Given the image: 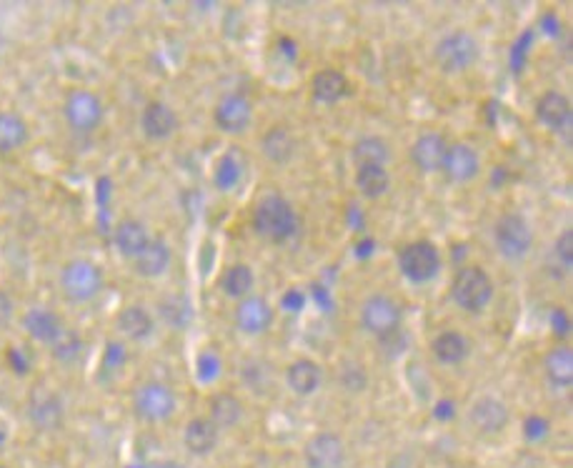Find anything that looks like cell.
<instances>
[{
	"label": "cell",
	"mask_w": 573,
	"mask_h": 468,
	"mask_svg": "<svg viewBox=\"0 0 573 468\" xmlns=\"http://www.w3.org/2000/svg\"><path fill=\"white\" fill-rule=\"evenodd\" d=\"M536 118L548 131H563L571 123V103L561 91H546L536 101Z\"/></svg>",
	"instance_id": "22"
},
{
	"label": "cell",
	"mask_w": 573,
	"mask_h": 468,
	"mask_svg": "<svg viewBox=\"0 0 573 468\" xmlns=\"http://www.w3.org/2000/svg\"><path fill=\"white\" fill-rule=\"evenodd\" d=\"M356 166H386L391 161V146L381 136H363L353 146Z\"/></svg>",
	"instance_id": "34"
},
{
	"label": "cell",
	"mask_w": 573,
	"mask_h": 468,
	"mask_svg": "<svg viewBox=\"0 0 573 468\" xmlns=\"http://www.w3.org/2000/svg\"><path fill=\"white\" fill-rule=\"evenodd\" d=\"M338 381H341V386L346 388L348 393H361L363 388H366L368 378L361 363L346 361L341 368H338Z\"/></svg>",
	"instance_id": "37"
},
{
	"label": "cell",
	"mask_w": 573,
	"mask_h": 468,
	"mask_svg": "<svg viewBox=\"0 0 573 468\" xmlns=\"http://www.w3.org/2000/svg\"><path fill=\"white\" fill-rule=\"evenodd\" d=\"M546 431H548V423L543 421V418L531 416L526 421V438L528 441H541V438L546 436Z\"/></svg>",
	"instance_id": "41"
},
{
	"label": "cell",
	"mask_w": 573,
	"mask_h": 468,
	"mask_svg": "<svg viewBox=\"0 0 573 468\" xmlns=\"http://www.w3.org/2000/svg\"><path fill=\"white\" fill-rule=\"evenodd\" d=\"M303 306H306V296L301 291H296V288L286 291V296H283V308L286 311H301Z\"/></svg>",
	"instance_id": "42"
},
{
	"label": "cell",
	"mask_w": 573,
	"mask_h": 468,
	"mask_svg": "<svg viewBox=\"0 0 573 468\" xmlns=\"http://www.w3.org/2000/svg\"><path fill=\"white\" fill-rule=\"evenodd\" d=\"M83 348H86V343L76 331H63L61 338L51 346V351L58 363H76L83 356Z\"/></svg>",
	"instance_id": "36"
},
{
	"label": "cell",
	"mask_w": 573,
	"mask_h": 468,
	"mask_svg": "<svg viewBox=\"0 0 573 468\" xmlns=\"http://www.w3.org/2000/svg\"><path fill=\"white\" fill-rule=\"evenodd\" d=\"M556 256L563 266L571 268V261H573V233L571 231H563L561 236H558Z\"/></svg>",
	"instance_id": "39"
},
{
	"label": "cell",
	"mask_w": 573,
	"mask_h": 468,
	"mask_svg": "<svg viewBox=\"0 0 573 468\" xmlns=\"http://www.w3.org/2000/svg\"><path fill=\"white\" fill-rule=\"evenodd\" d=\"M23 328H26V333L33 341L46 343V346H53L61 338V333L66 331L61 316L51 311V308H31V311H26Z\"/></svg>",
	"instance_id": "19"
},
{
	"label": "cell",
	"mask_w": 573,
	"mask_h": 468,
	"mask_svg": "<svg viewBox=\"0 0 573 468\" xmlns=\"http://www.w3.org/2000/svg\"><path fill=\"white\" fill-rule=\"evenodd\" d=\"M3 51H6V36L0 31V58H3Z\"/></svg>",
	"instance_id": "46"
},
{
	"label": "cell",
	"mask_w": 573,
	"mask_h": 468,
	"mask_svg": "<svg viewBox=\"0 0 573 468\" xmlns=\"http://www.w3.org/2000/svg\"><path fill=\"white\" fill-rule=\"evenodd\" d=\"M16 318V301L6 288H0V328H8Z\"/></svg>",
	"instance_id": "38"
},
{
	"label": "cell",
	"mask_w": 573,
	"mask_h": 468,
	"mask_svg": "<svg viewBox=\"0 0 573 468\" xmlns=\"http://www.w3.org/2000/svg\"><path fill=\"white\" fill-rule=\"evenodd\" d=\"M141 131L148 141L163 143L171 141L178 131V116L168 103L151 101L141 113Z\"/></svg>",
	"instance_id": "15"
},
{
	"label": "cell",
	"mask_w": 573,
	"mask_h": 468,
	"mask_svg": "<svg viewBox=\"0 0 573 468\" xmlns=\"http://www.w3.org/2000/svg\"><path fill=\"white\" fill-rule=\"evenodd\" d=\"M433 413H436L438 421H451L453 413H456V406H453L451 401H441V403H436Z\"/></svg>",
	"instance_id": "43"
},
{
	"label": "cell",
	"mask_w": 573,
	"mask_h": 468,
	"mask_svg": "<svg viewBox=\"0 0 573 468\" xmlns=\"http://www.w3.org/2000/svg\"><path fill=\"white\" fill-rule=\"evenodd\" d=\"M508 418H511V411H508L506 403L496 396H483L478 398L476 403L468 411V423L473 426V431L481 433V436H496L503 428L508 426Z\"/></svg>",
	"instance_id": "14"
},
{
	"label": "cell",
	"mask_w": 573,
	"mask_h": 468,
	"mask_svg": "<svg viewBox=\"0 0 573 468\" xmlns=\"http://www.w3.org/2000/svg\"><path fill=\"white\" fill-rule=\"evenodd\" d=\"M221 371V361H218L216 353H203L201 356V366H198V373H201V381H213Z\"/></svg>",
	"instance_id": "40"
},
{
	"label": "cell",
	"mask_w": 573,
	"mask_h": 468,
	"mask_svg": "<svg viewBox=\"0 0 573 468\" xmlns=\"http://www.w3.org/2000/svg\"><path fill=\"white\" fill-rule=\"evenodd\" d=\"M183 446L193 456H208L218 446V428L208 418H193L183 428Z\"/></svg>",
	"instance_id": "28"
},
{
	"label": "cell",
	"mask_w": 573,
	"mask_h": 468,
	"mask_svg": "<svg viewBox=\"0 0 573 468\" xmlns=\"http://www.w3.org/2000/svg\"><path fill=\"white\" fill-rule=\"evenodd\" d=\"M403 321V311L398 306L396 298L386 296V293H373L363 301L361 306V326L366 328L371 336L386 338L391 333H398Z\"/></svg>",
	"instance_id": "9"
},
{
	"label": "cell",
	"mask_w": 573,
	"mask_h": 468,
	"mask_svg": "<svg viewBox=\"0 0 573 468\" xmlns=\"http://www.w3.org/2000/svg\"><path fill=\"white\" fill-rule=\"evenodd\" d=\"M551 321H553V326H556L558 336H563V333H566V313H563V311H553Z\"/></svg>",
	"instance_id": "44"
},
{
	"label": "cell",
	"mask_w": 573,
	"mask_h": 468,
	"mask_svg": "<svg viewBox=\"0 0 573 468\" xmlns=\"http://www.w3.org/2000/svg\"><path fill=\"white\" fill-rule=\"evenodd\" d=\"M158 313L163 321L173 328H186L193 321V306L183 293H168L161 303H158Z\"/></svg>",
	"instance_id": "35"
},
{
	"label": "cell",
	"mask_w": 573,
	"mask_h": 468,
	"mask_svg": "<svg viewBox=\"0 0 573 468\" xmlns=\"http://www.w3.org/2000/svg\"><path fill=\"white\" fill-rule=\"evenodd\" d=\"M356 186L371 201L386 196L391 188V176L386 166H356Z\"/></svg>",
	"instance_id": "33"
},
{
	"label": "cell",
	"mask_w": 573,
	"mask_h": 468,
	"mask_svg": "<svg viewBox=\"0 0 573 468\" xmlns=\"http://www.w3.org/2000/svg\"><path fill=\"white\" fill-rule=\"evenodd\" d=\"M448 141L438 131H426L413 141L411 161L421 173L441 171L443 156H446Z\"/></svg>",
	"instance_id": "18"
},
{
	"label": "cell",
	"mask_w": 573,
	"mask_h": 468,
	"mask_svg": "<svg viewBox=\"0 0 573 468\" xmlns=\"http://www.w3.org/2000/svg\"><path fill=\"white\" fill-rule=\"evenodd\" d=\"M441 253L431 241H413L398 253V268L408 283H431L441 273Z\"/></svg>",
	"instance_id": "7"
},
{
	"label": "cell",
	"mask_w": 573,
	"mask_h": 468,
	"mask_svg": "<svg viewBox=\"0 0 573 468\" xmlns=\"http://www.w3.org/2000/svg\"><path fill=\"white\" fill-rule=\"evenodd\" d=\"M478 56H481V48H478L476 36L471 31H461V28L446 33L433 48V61L448 76L468 71L478 61Z\"/></svg>",
	"instance_id": "4"
},
{
	"label": "cell",
	"mask_w": 573,
	"mask_h": 468,
	"mask_svg": "<svg viewBox=\"0 0 573 468\" xmlns=\"http://www.w3.org/2000/svg\"><path fill=\"white\" fill-rule=\"evenodd\" d=\"M236 326L241 328L248 336H258L266 333L273 326V308L266 298L261 296H248L238 301L236 306Z\"/></svg>",
	"instance_id": "16"
},
{
	"label": "cell",
	"mask_w": 573,
	"mask_h": 468,
	"mask_svg": "<svg viewBox=\"0 0 573 468\" xmlns=\"http://www.w3.org/2000/svg\"><path fill=\"white\" fill-rule=\"evenodd\" d=\"M296 148H298L296 133H293L288 126L268 128L261 138L263 156H266L271 163H278V166L291 163L293 156H296Z\"/></svg>",
	"instance_id": "23"
},
{
	"label": "cell",
	"mask_w": 573,
	"mask_h": 468,
	"mask_svg": "<svg viewBox=\"0 0 573 468\" xmlns=\"http://www.w3.org/2000/svg\"><path fill=\"white\" fill-rule=\"evenodd\" d=\"M151 468H181V466H178L176 461H158V463H153Z\"/></svg>",
	"instance_id": "45"
},
{
	"label": "cell",
	"mask_w": 573,
	"mask_h": 468,
	"mask_svg": "<svg viewBox=\"0 0 573 468\" xmlns=\"http://www.w3.org/2000/svg\"><path fill=\"white\" fill-rule=\"evenodd\" d=\"M346 443L338 433L321 431L311 436L303 446V461L306 468H343L346 466Z\"/></svg>",
	"instance_id": "11"
},
{
	"label": "cell",
	"mask_w": 573,
	"mask_h": 468,
	"mask_svg": "<svg viewBox=\"0 0 573 468\" xmlns=\"http://www.w3.org/2000/svg\"><path fill=\"white\" fill-rule=\"evenodd\" d=\"M178 398L171 386L161 381H146L133 393V411L146 423H163L176 413Z\"/></svg>",
	"instance_id": "8"
},
{
	"label": "cell",
	"mask_w": 573,
	"mask_h": 468,
	"mask_svg": "<svg viewBox=\"0 0 573 468\" xmlns=\"http://www.w3.org/2000/svg\"><path fill=\"white\" fill-rule=\"evenodd\" d=\"M451 298L466 313H481L493 298V281L481 266L458 268L451 281Z\"/></svg>",
	"instance_id": "3"
},
{
	"label": "cell",
	"mask_w": 573,
	"mask_h": 468,
	"mask_svg": "<svg viewBox=\"0 0 573 468\" xmlns=\"http://www.w3.org/2000/svg\"><path fill=\"white\" fill-rule=\"evenodd\" d=\"M173 251L163 238H151L146 248H143L141 256L133 261V268L141 278H158L171 268Z\"/></svg>",
	"instance_id": "24"
},
{
	"label": "cell",
	"mask_w": 573,
	"mask_h": 468,
	"mask_svg": "<svg viewBox=\"0 0 573 468\" xmlns=\"http://www.w3.org/2000/svg\"><path fill=\"white\" fill-rule=\"evenodd\" d=\"M348 93H351V83L336 68H323L313 76L311 96L313 101L323 103V106H336L343 98H348Z\"/></svg>",
	"instance_id": "20"
},
{
	"label": "cell",
	"mask_w": 573,
	"mask_h": 468,
	"mask_svg": "<svg viewBox=\"0 0 573 468\" xmlns=\"http://www.w3.org/2000/svg\"><path fill=\"white\" fill-rule=\"evenodd\" d=\"M431 353L441 366H458L468 358L471 346L461 331H441L431 341Z\"/></svg>",
	"instance_id": "27"
},
{
	"label": "cell",
	"mask_w": 573,
	"mask_h": 468,
	"mask_svg": "<svg viewBox=\"0 0 573 468\" xmlns=\"http://www.w3.org/2000/svg\"><path fill=\"white\" fill-rule=\"evenodd\" d=\"M493 243L503 261L521 263L533 248V228L518 213H503L493 226Z\"/></svg>",
	"instance_id": "5"
},
{
	"label": "cell",
	"mask_w": 573,
	"mask_h": 468,
	"mask_svg": "<svg viewBox=\"0 0 573 468\" xmlns=\"http://www.w3.org/2000/svg\"><path fill=\"white\" fill-rule=\"evenodd\" d=\"M31 141V126L16 111H0V156L23 151Z\"/></svg>",
	"instance_id": "21"
},
{
	"label": "cell",
	"mask_w": 573,
	"mask_h": 468,
	"mask_svg": "<svg viewBox=\"0 0 573 468\" xmlns=\"http://www.w3.org/2000/svg\"><path fill=\"white\" fill-rule=\"evenodd\" d=\"M63 118L76 133H93L101 128L103 118H106V106H103L101 96L91 88H71L63 101Z\"/></svg>",
	"instance_id": "6"
},
{
	"label": "cell",
	"mask_w": 573,
	"mask_h": 468,
	"mask_svg": "<svg viewBox=\"0 0 573 468\" xmlns=\"http://www.w3.org/2000/svg\"><path fill=\"white\" fill-rule=\"evenodd\" d=\"M253 286H256V273L246 263H233L223 271L221 291L233 301H243V298L253 296Z\"/></svg>",
	"instance_id": "30"
},
{
	"label": "cell",
	"mask_w": 573,
	"mask_h": 468,
	"mask_svg": "<svg viewBox=\"0 0 573 468\" xmlns=\"http://www.w3.org/2000/svg\"><path fill=\"white\" fill-rule=\"evenodd\" d=\"M543 371L548 381L558 388H568L573 381V351L568 346H556L543 356Z\"/></svg>",
	"instance_id": "31"
},
{
	"label": "cell",
	"mask_w": 573,
	"mask_h": 468,
	"mask_svg": "<svg viewBox=\"0 0 573 468\" xmlns=\"http://www.w3.org/2000/svg\"><path fill=\"white\" fill-rule=\"evenodd\" d=\"M253 231L261 236L263 241L273 243V246H283V243L293 241L301 231V221L291 203L278 193L263 196L258 201L256 211H253Z\"/></svg>",
	"instance_id": "1"
},
{
	"label": "cell",
	"mask_w": 573,
	"mask_h": 468,
	"mask_svg": "<svg viewBox=\"0 0 573 468\" xmlns=\"http://www.w3.org/2000/svg\"><path fill=\"white\" fill-rule=\"evenodd\" d=\"M151 231L138 218H123L116 228H113V246L128 261H136L143 253V248L151 243Z\"/></svg>",
	"instance_id": "17"
},
{
	"label": "cell",
	"mask_w": 573,
	"mask_h": 468,
	"mask_svg": "<svg viewBox=\"0 0 573 468\" xmlns=\"http://www.w3.org/2000/svg\"><path fill=\"white\" fill-rule=\"evenodd\" d=\"M208 408H211V418H208V421H211L218 431H221V428H236L238 423L243 421V413H246L241 398L228 391L216 393V396L211 398V403H208Z\"/></svg>",
	"instance_id": "29"
},
{
	"label": "cell",
	"mask_w": 573,
	"mask_h": 468,
	"mask_svg": "<svg viewBox=\"0 0 573 468\" xmlns=\"http://www.w3.org/2000/svg\"><path fill=\"white\" fill-rule=\"evenodd\" d=\"M286 383L296 396H311L321 388L323 368L311 358H298L286 368Z\"/></svg>",
	"instance_id": "25"
},
{
	"label": "cell",
	"mask_w": 573,
	"mask_h": 468,
	"mask_svg": "<svg viewBox=\"0 0 573 468\" xmlns=\"http://www.w3.org/2000/svg\"><path fill=\"white\" fill-rule=\"evenodd\" d=\"M243 158L238 151H226L218 158L216 168H213V183L221 193H233L238 188V183L243 181Z\"/></svg>",
	"instance_id": "32"
},
{
	"label": "cell",
	"mask_w": 573,
	"mask_h": 468,
	"mask_svg": "<svg viewBox=\"0 0 573 468\" xmlns=\"http://www.w3.org/2000/svg\"><path fill=\"white\" fill-rule=\"evenodd\" d=\"M61 291L66 301L76 303V306H86V303L96 301L106 288V273L98 263L88 261V258H73L61 268Z\"/></svg>",
	"instance_id": "2"
},
{
	"label": "cell",
	"mask_w": 573,
	"mask_h": 468,
	"mask_svg": "<svg viewBox=\"0 0 573 468\" xmlns=\"http://www.w3.org/2000/svg\"><path fill=\"white\" fill-rule=\"evenodd\" d=\"M0 468H8V466H3V463H0Z\"/></svg>",
	"instance_id": "47"
},
{
	"label": "cell",
	"mask_w": 573,
	"mask_h": 468,
	"mask_svg": "<svg viewBox=\"0 0 573 468\" xmlns=\"http://www.w3.org/2000/svg\"><path fill=\"white\" fill-rule=\"evenodd\" d=\"M253 118V103L251 98L243 93H228L213 108V123L221 128L223 133H243L251 126Z\"/></svg>",
	"instance_id": "13"
},
{
	"label": "cell",
	"mask_w": 573,
	"mask_h": 468,
	"mask_svg": "<svg viewBox=\"0 0 573 468\" xmlns=\"http://www.w3.org/2000/svg\"><path fill=\"white\" fill-rule=\"evenodd\" d=\"M116 328L121 331V336L128 338V341H148L153 328H156V321H153L148 308L133 303V306H126L118 311Z\"/></svg>",
	"instance_id": "26"
},
{
	"label": "cell",
	"mask_w": 573,
	"mask_h": 468,
	"mask_svg": "<svg viewBox=\"0 0 573 468\" xmlns=\"http://www.w3.org/2000/svg\"><path fill=\"white\" fill-rule=\"evenodd\" d=\"M441 173L451 183H471L481 173V156L471 143H448Z\"/></svg>",
	"instance_id": "12"
},
{
	"label": "cell",
	"mask_w": 573,
	"mask_h": 468,
	"mask_svg": "<svg viewBox=\"0 0 573 468\" xmlns=\"http://www.w3.org/2000/svg\"><path fill=\"white\" fill-rule=\"evenodd\" d=\"M26 416L36 431L53 433L66 421V403L56 391L46 386L33 388L26 401Z\"/></svg>",
	"instance_id": "10"
}]
</instances>
